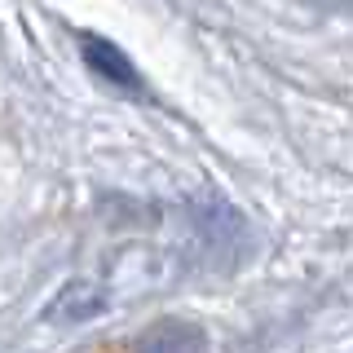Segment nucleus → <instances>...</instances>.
<instances>
[{"label": "nucleus", "instance_id": "f257e3e1", "mask_svg": "<svg viewBox=\"0 0 353 353\" xmlns=\"http://www.w3.org/2000/svg\"><path fill=\"white\" fill-rule=\"evenodd\" d=\"M106 309V287L93 283V279H66L58 292H53V301L44 305V323L53 327H66V323H88V318H97Z\"/></svg>", "mask_w": 353, "mask_h": 353}, {"label": "nucleus", "instance_id": "f03ea898", "mask_svg": "<svg viewBox=\"0 0 353 353\" xmlns=\"http://www.w3.org/2000/svg\"><path fill=\"white\" fill-rule=\"evenodd\" d=\"M208 336L203 327L181 323V318H163L137 336V353H203Z\"/></svg>", "mask_w": 353, "mask_h": 353}, {"label": "nucleus", "instance_id": "7ed1b4c3", "mask_svg": "<svg viewBox=\"0 0 353 353\" xmlns=\"http://www.w3.org/2000/svg\"><path fill=\"white\" fill-rule=\"evenodd\" d=\"M84 58H88V66H93L97 75H106L110 84L137 88V75H132V66L124 62V53H119V49H110V44H102V40H88L84 44Z\"/></svg>", "mask_w": 353, "mask_h": 353}]
</instances>
